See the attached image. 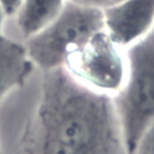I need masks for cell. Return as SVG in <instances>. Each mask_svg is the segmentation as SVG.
<instances>
[{"mask_svg":"<svg viewBox=\"0 0 154 154\" xmlns=\"http://www.w3.org/2000/svg\"><path fill=\"white\" fill-rule=\"evenodd\" d=\"M16 154H126L113 97L82 84L64 67L43 71Z\"/></svg>","mask_w":154,"mask_h":154,"instance_id":"1","label":"cell"},{"mask_svg":"<svg viewBox=\"0 0 154 154\" xmlns=\"http://www.w3.org/2000/svg\"><path fill=\"white\" fill-rule=\"evenodd\" d=\"M126 76L113 103L126 154H132L142 134L154 123V29L125 48Z\"/></svg>","mask_w":154,"mask_h":154,"instance_id":"2","label":"cell"},{"mask_svg":"<svg viewBox=\"0 0 154 154\" xmlns=\"http://www.w3.org/2000/svg\"><path fill=\"white\" fill-rule=\"evenodd\" d=\"M105 29L102 8L66 0L60 13L25 38L29 59L42 71L64 67L67 59L97 31Z\"/></svg>","mask_w":154,"mask_h":154,"instance_id":"3","label":"cell"},{"mask_svg":"<svg viewBox=\"0 0 154 154\" xmlns=\"http://www.w3.org/2000/svg\"><path fill=\"white\" fill-rule=\"evenodd\" d=\"M64 69L88 88L113 96L125 81V49L102 29L67 59Z\"/></svg>","mask_w":154,"mask_h":154,"instance_id":"4","label":"cell"},{"mask_svg":"<svg viewBox=\"0 0 154 154\" xmlns=\"http://www.w3.org/2000/svg\"><path fill=\"white\" fill-rule=\"evenodd\" d=\"M105 30L122 48L154 29V0H122L102 8Z\"/></svg>","mask_w":154,"mask_h":154,"instance_id":"5","label":"cell"},{"mask_svg":"<svg viewBox=\"0 0 154 154\" xmlns=\"http://www.w3.org/2000/svg\"><path fill=\"white\" fill-rule=\"evenodd\" d=\"M34 66L23 43L4 35L0 37V101L25 82Z\"/></svg>","mask_w":154,"mask_h":154,"instance_id":"6","label":"cell"},{"mask_svg":"<svg viewBox=\"0 0 154 154\" xmlns=\"http://www.w3.org/2000/svg\"><path fill=\"white\" fill-rule=\"evenodd\" d=\"M66 0H23L14 18V24L25 38L51 23L63 10Z\"/></svg>","mask_w":154,"mask_h":154,"instance_id":"7","label":"cell"},{"mask_svg":"<svg viewBox=\"0 0 154 154\" xmlns=\"http://www.w3.org/2000/svg\"><path fill=\"white\" fill-rule=\"evenodd\" d=\"M132 154H154V123L142 134Z\"/></svg>","mask_w":154,"mask_h":154,"instance_id":"8","label":"cell"},{"mask_svg":"<svg viewBox=\"0 0 154 154\" xmlns=\"http://www.w3.org/2000/svg\"><path fill=\"white\" fill-rule=\"evenodd\" d=\"M23 0H0V5L4 8L6 17H13L20 7Z\"/></svg>","mask_w":154,"mask_h":154,"instance_id":"9","label":"cell"},{"mask_svg":"<svg viewBox=\"0 0 154 154\" xmlns=\"http://www.w3.org/2000/svg\"><path fill=\"white\" fill-rule=\"evenodd\" d=\"M69 1L84 5V6H93V7H100V8H103L109 5V0H69Z\"/></svg>","mask_w":154,"mask_h":154,"instance_id":"10","label":"cell"},{"mask_svg":"<svg viewBox=\"0 0 154 154\" xmlns=\"http://www.w3.org/2000/svg\"><path fill=\"white\" fill-rule=\"evenodd\" d=\"M6 14L4 12V8L1 7L0 5V37L2 36V28H4V23H5V19H6Z\"/></svg>","mask_w":154,"mask_h":154,"instance_id":"11","label":"cell"},{"mask_svg":"<svg viewBox=\"0 0 154 154\" xmlns=\"http://www.w3.org/2000/svg\"><path fill=\"white\" fill-rule=\"evenodd\" d=\"M122 0H109V4H114V2H119Z\"/></svg>","mask_w":154,"mask_h":154,"instance_id":"12","label":"cell"},{"mask_svg":"<svg viewBox=\"0 0 154 154\" xmlns=\"http://www.w3.org/2000/svg\"><path fill=\"white\" fill-rule=\"evenodd\" d=\"M0 154H1V152H0Z\"/></svg>","mask_w":154,"mask_h":154,"instance_id":"13","label":"cell"}]
</instances>
